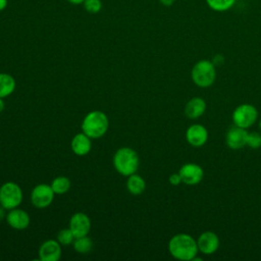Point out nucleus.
Listing matches in <instances>:
<instances>
[{
  "mask_svg": "<svg viewBox=\"0 0 261 261\" xmlns=\"http://www.w3.org/2000/svg\"><path fill=\"white\" fill-rule=\"evenodd\" d=\"M207 6L215 12H225L231 9L237 0H205Z\"/></svg>",
  "mask_w": 261,
  "mask_h": 261,
  "instance_id": "obj_19",
  "label": "nucleus"
},
{
  "mask_svg": "<svg viewBox=\"0 0 261 261\" xmlns=\"http://www.w3.org/2000/svg\"><path fill=\"white\" fill-rule=\"evenodd\" d=\"M113 165L118 173L124 176H129L136 173L140 165L138 153L128 147L118 149L113 157Z\"/></svg>",
  "mask_w": 261,
  "mask_h": 261,
  "instance_id": "obj_3",
  "label": "nucleus"
},
{
  "mask_svg": "<svg viewBox=\"0 0 261 261\" xmlns=\"http://www.w3.org/2000/svg\"><path fill=\"white\" fill-rule=\"evenodd\" d=\"M68 2H70L71 4H74V5H77V4H83L85 0H67Z\"/></svg>",
  "mask_w": 261,
  "mask_h": 261,
  "instance_id": "obj_29",
  "label": "nucleus"
},
{
  "mask_svg": "<svg viewBox=\"0 0 261 261\" xmlns=\"http://www.w3.org/2000/svg\"><path fill=\"white\" fill-rule=\"evenodd\" d=\"M6 221L10 227L16 230H22L29 226L30 216L24 210L14 208L9 210V212L7 213Z\"/></svg>",
  "mask_w": 261,
  "mask_h": 261,
  "instance_id": "obj_14",
  "label": "nucleus"
},
{
  "mask_svg": "<svg viewBox=\"0 0 261 261\" xmlns=\"http://www.w3.org/2000/svg\"><path fill=\"white\" fill-rule=\"evenodd\" d=\"M22 191L15 182L8 181L0 188V205L6 210L17 208L22 202Z\"/></svg>",
  "mask_w": 261,
  "mask_h": 261,
  "instance_id": "obj_5",
  "label": "nucleus"
},
{
  "mask_svg": "<svg viewBox=\"0 0 261 261\" xmlns=\"http://www.w3.org/2000/svg\"><path fill=\"white\" fill-rule=\"evenodd\" d=\"M109 126L107 115L99 110L89 112L82 122V130L91 139H99L103 137Z\"/></svg>",
  "mask_w": 261,
  "mask_h": 261,
  "instance_id": "obj_2",
  "label": "nucleus"
},
{
  "mask_svg": "<svg viewBox=\"0 0 261 261\" xmlns=\"http://www.w3.org/2000/svg\"><path fill=\"white\" fill-rule=\"evenodd\" d=\"M206 110V102L201 97H194L188 101L185 106V114L188 118L197 119L204 114Z\"/></svg>",
  "mask_w": 261,
  "mask_h": 261,
  "instance_id": "obj_16",
  "label": "nucleus"
},
{
  "mask_svg": "<svg viewBox=\"0 0 261 261\" xmlns=\"http://www.w3.org/2000/svg\"><path fill=\"white\" fill-rule=\"evenodd\" d=\"M197 245L201 253H203L204 255H211L218 250L220 241L215 232L207 230L199 236L197 240Z\"/></svg>",
  "mask_w": 261,
  "mask_h": 261,
  "instance_id": "obj_10",
  "label": "nucleus"
},
{
  "mask_svg": "<svg viewBox=\"0 0 261 261\" xmlns=\"http://www.w3.org/2000/svg\"><path fill=\"white\" fill-rule=\"evenodd\" d=\"M51 188L55 194H65L70 189V180L66 176H57L51 182Z\"/></svg>",
  "mask_w": 261,
  "mask_h": 261,
  "instance_id": "obj_21",
  "label": "nucleus"
},
{
  "mask_svg": "<svg viewBox=\"0 0 261 261\" xmlns=\"http://www.w3.org/2000/svg\"><path fill=\"white\" fill-rule=\"evenodd\" d=\"M186 140L192 147L200 148L204 146L208 140V130L202 124H192L187 128Z\"/></svg>",
  "mask_w": 261,
  "mask_h": 261,
  "instance_id": "obj_11",
  "label": "nucleus"
},
{
  "mask_svg": "<svg viewBox=\"0 0 261 261\" xmlns=\"http://www.w3.org/2000/svg\"><path fill=\"white\" fill-rule=\"evenodd\" d=\"M4 110V101L2 98H0V113Z\"/></svg>",
  "mask_w": 261,
  "mask_h": 261,
  "instance_id": "obj_30",
  "label": "nucleus"
},
{
  "mask_svg": "<svg viewBox=\"0 0 261 261\" xmlns=\"http://www.w3.org/2000/svg\"><path fill=\"white\" fill-rule=\"evenodd\" d=\"M39 257L42 261H57L61 257V245L58 241L48 240L39 249Z\"/></svg>",
  "mask_w": 261,
  "mask_h": 261,
  "instance_id": "obj_13",
  "label": "nucleus"
},
{
  "mask_svg": "<svg viewBox=\"0 0 261 261\" xmlns=\"http://www.w3.org/2000/svg\"><path fill=\"white\" fill-rule=\"evenodd\" d=\"M181 181L188 186H195L201 182L204 177L203 168L196 163H185L178 170Z\"/></svg>",
  "mask_w": 261,
  "mask_h": 261,
  "instance_id": "obj_8",
  "label": "nucleus"
},
{
  "mask_svg": "<svg viewBox=\"0 0 261 261\" xmlns=\"http://www.w3.org/2000/svg\"><path fill=\"white\" fill-rule=\"evenodd\" d=\"M75 237L70 230V228H64L61 229L57 234V241L62 246H68L70 244H73Z\"/></svg>",
  "mask_w": 261,
  "mask_h": 261,
  "instance_id": "obj_22",
  "label": "nucleus"
},
{
  "mask_svg": "<svg viewBox=\"0 0 261 261\" xmlns=\"http://www.w3.org/2000/svg\"><path fill=\"white\" fill-rule=\"evenodd\" d=\"M247 146L252 149H259L261 147V134L257 132H252L248 134Z\"/></svg>",
  "mask_w": 261,
  "mask_h": 261,
  "instance_id": "obj_24",
  "label": "nucleus"
},
{
  "mask_svg": "<svg viewBox=\"0 0 261 261\" xmlns=\"http://www.w3.org/2000/svg\"><path fill=\"white\" fill-rule=\"evenodd\" d=\"M83 5L89 13H98L102 9L101 0H85Z\"/></svg>",
  "mask_w": 261,
  "mask_h": 261,
  "instance_id": "obj_23",
  "label": "nucleus"
},
{
  "mask_svg": "<svg viewBox=\"0 0 261 261\" xmlns=\"http://www.w3.org/2000/svg\"><path fill=\"white\" fill-rule=\"evenodd\" d=\"M126 189L132 195L139 196L145 191L146 182L141 175L134 173L130 174L126 180Z\"/></svg>",
  "mask_w": 261,
  "mask_h": 261,
  "instance_id": "obj_17",
  "label": "nucleus"
},
{
  "mask_svg": "<svg viewBox=\"0 0 261 261\" xmlns=\"http://www.w3.org/2000/svg\"><path fill=\"white\" fill-rule=\"evenodd\" d=\"M231 118L234 125L247 129L257 121L258 110L254 105L244 103L233 110Z\"/></svg>",
  "mask_w": 261,
  "mask_h": 261,
  "instance_id": "obj_6",
  "label": "nucleus"
},
{
  "mask_svg": "<svg viewBox=\"0 0 261 261\" xmlns=\"http://www.w3.org/2000/svg\"><path fill=\"white\" fill-rule=\"evenodd\" d=\"M7 4H8V0H0V11L5 9Z\"/></svg>",
  "mask_w": 261,
  "mask_h": 261,
  "instance_id": "obj_27",
  "label": "nucleus"
},
{
  "mask_svg": "<svg viewBox=\"0 0 261 261\" xmlns=\"http://www.w3.org/2000/svg\"><path fill=\"white\" fill-rule=\"evenodd\" d=\"M71 150L77 156H85L89 154L92 148L91 138L85 133H80L75 135L71 140Z\"/></svg>",
  "mask_w": 261,
  "mask_h": 261,
  "instance_id": "obj_15",
  "label": "nucleus"
},
{
  "mask_svg": "<svg viewBox=\"0 0 261 261\" xmlns=\"http://www.w3.org/2000/svg\"><path fill=\"white\" fill-rule=\"evenodd\" d=\"M160 2V4H162L163 6H166V7H169L171 5H173L174 1L175 0H158Z\"/></svg>",
  "mask_w": 261,
  "mask_h": 261,
  "instance_id": "obj_26",
  "label": "nucleus"
},
{
  "mask_svg": "<svg viewBox=\"0 0 261 261\" xmlns=\"http://www.w3.org/2000/svg\"><path fill=\"white\" fill-rule=\"evenodd\" d=\"M168 181H169V184L172 185V186H178L180 182H182V181H181V177H180V175H179L178 172H177V173H172V174L169 176Z\"/></svg>",
  "mask_w": 261,
  "mask_h": 261,
  "instance_id": "obj_25",
  "label": "nucleus"
},
{
  "mask_svg": "<svg viewBox=\"0 0 261 261\" xmlns=\"http://www.w3.org/2000/svg\"><path fill=\"white\" fill-rule=\"evenodd\" d=\"M93 248V242L88 236L75 238L73 241V249L80 254H87Z\"/></svg>",
  "mask_w": 261,
  "mask_h": 261,
  "instance_id": "obj_20",
  "label": "nucleus"
},
{
  "mask_svg": "<svg viewBox=\"0 0 261 261\" xmlns=\"http://www.w3.org/2000/svg\"><path fill=\"white\" fill-rule=\"evenodd\" d=\"M259 127H260V129H261V119H260V121H259Z\"/></svg>",
  "mask_w": 261,
  "mask_h": 261,
  "instance_id": "obj_31",
  "label": "nucleus"
},
{
  "mask_svg": "<svg viewBox=\"0 0 261 261\" xmlns=\"http://www.w3.org/2000/svg\"><path fill=\"white\" fill-rule=\"evenodd\" d=\"M69 228L75 238L88 236L91 229V220L87 214L76 212L69 220Z\"/></svg>",
  "mask_w": 261,
  "mask_h": 261,
  "instance_id": "obj_12",
  "label": "nucleus"
},
{
  "mask_svg": "<svg viewBox=\"0 0 261 261\" xmlns=\"http://www.w3.org/2000/svg\"><path fill=\"white\" fill-rule=\"evenodd\" d=\"M54 191L51 186L46 184H40L36 186L31 194V200L35 207L46 208L53 202Z\"/></svg>",
  "mask_w": 261,
  "mask_h": 261,
  "instance_id": "obj_7",
  "label": "nucleus"
},
{
  "mask_svg": "<svg viewBox=\"0 0 261 261\" xmlns=\"http://www.w3.org/2000/svg\"><path fill=\"white\" fill-rule=\"evenodd\" d=\"M5 208L3 206H0V221L5 217Z\"/></svg>",
  "mask_w": 261,
  "mask_h": 261,
  "instance_id": "obj_28",
  "label": "nucleus"
},
{
  "mask_svg": "<svg viewBox=\"0 0 261 261\" xmlns=\"http://www.w3.org/2000/svg\"><path fill=\"white\" fill-rule=\"evenodd\" d=\"M15 80L8 73H0V98H5L13 93L15 89Z\"/></svg>",
  "mask_w": 261,
  "mask_h": 261,
  "instance_id": "obj_18",
  "label": "nucleus"
},
{
  "mask_svg": "<svg viewBox=\"0 0 261 261\" xmlns=\"http://www.w3.org/2000/svg\"><path fill=\"white\" fill-rule=\"evenodd\" d=\"M168 251L170 255L181 261H193L197 256L199 249L197 241L189 233L180 232L174 234L168 242Z\"/></svg>",
  "mask_w": 261,
  "mask_h": 261,
  "instance_id": "obj_1",
  "label": "nucleus"
},
{
  "mask_svg": "<svg viewBox=\"0 0 261 261\" xmlns=\"http://www.w3.org/2000/svg\"><path fill=\"white\" fill-rule=\"evenodd\" d=\"M193 83L200 88H208L213 85L216 79L215 64L207 59L196 62L191 71Z\"/></svg>",
  "mask_w": 261,
  "mask_h": 261,
  "instance_id": "obj_4",
  "label": "nucleus"
},
{
  "mask_svg": "<svg viewBox=\"0 0 261 261\" xmlns=\"http://www.w3.org/2000/svg\"><path fill=\"white\" fill-rule=\"evenodd\" d=\"M249 132L246 128L233 125L231 126L225 136V143L229 149L240 150L247 146Z\"/></svg>",
  "mask_w": 261,
  "mask_h": 261,
  "instance_id": "obj_9",
  "label": "nucleus"
}]
</instances>
